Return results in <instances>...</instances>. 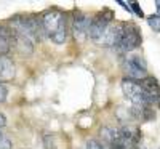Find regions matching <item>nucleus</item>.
<instances>
[{
	"mask_svg": "<svg viewBox=\"0 0 160 149\" xmlns=\"http://www.w3.org/2000/svg\"><path fill=\"white\" fill-rule=\"evenodd\" d=\"M141 44V32L135 24H122V37H120V47L125 51H131L138 48Z\"/></svg>",
	"mask_w": 160,
	"mask_h": 149,
	"instance_id": "7ed1b4c3",
	"label": "nucleus"
},
{
	"mask_svg": "<svg viewBox=\"0 0 160 149\" xmlns=\"http://www.w3.org/2000/svg\"><path fill=\"white\" fill-rule=\"evenodd\" d=\"M120 37H122V24L111 26V28L106 29L104 35L99 39V42L104 47H114V45H120Z\"/></svg>",
	"mask_w": 160,
	"mask_h": 149,
	"instance_id": "39448f33",
	"label": "nucleus"
},
{
	"mask_svg": "<svg viewBox=\"0 0 160 149\" xmlns=\"http://www.w3.org/2000/svg\"><path fill=\"white\" fill-rule=\"evenodd\" d=\"M15 42H16V47L21 53H26V55H29V53H32V42L29 37H26L22 34H16L15 32Z\"/></svg>",
	"mask_w": 160,
	"mask_h": 149,
	"instance_id": "0eeeda50",
	"label": "nucleus"
},
{
	"mask_svg": "<svg viewBox=\"0 0 160 149\" xmlns=\"http://www.w3.org/2000/svg\"><path fill=\"white\" fill-rule=\"evenodd\" d=\"M90 18H87L82 13H77L74 18V35L78 40H83L88 35V29H90Z\"/></svg>",
	"mask_w": 160,
	"mask_h": 149,
	"instance_id": "423d86ee",
	"label": "nucleus"
},
{
	"mask_svg": "<svg viewBox=\"0 0 160 149\" xmlns=\"http://www.w3.org/2000/svg\"><path fill=\"white\" fill-rule=\"evenodd\" d=\"M148 24L151 26V29L154 32H160V16L158 15H151L148 18Z\"/></svg>",
	"mask_w": 160,
	"mask_h": 149,
	"instance_id": "1a4fd4ad",
	"label": "nucleus"
},
{
	"mask_svg": "<svg viewBox=\"0 0 160 149\" xmlns=\"http://www.w3.org/2000/svg\"><path fill=\"white\" fill-rule=\"evenodd\" d=\"M130 7L133 8V11H135L139 18H142V16H144V13H142V10H141V7H139V3H138V2H131V3H130Z\"/></svg>",
	"mask_w": 160,
	"mask_h": 149,
	"instance_id": "4468645a",
	"label": "nucleus"
},
{
	"mask_svg": "<svg viewBox=\"0 0 160 149\" xmlns=\"http://www.w3.org/2000/svg\"><path fill=\"white\" fill-rule=\"evenodd\" d=\"M85 149H104V146L99 141H96V140H90V141H87V147Z\"/></svg>",
	"mask_w": 160,
	"mask_h": 149,
	"instance_id": "ddd939ff",
	"label": "nucleus"
},
{
	"mask_svg": "<svg viewBox=\"0 0 160 149\" xmlns=\"http://www.w3.org/2000/svg\"><path fill=\"white\" fill-rule=\"evenodd\" d=\"M0 149H11V141L3 133H0Z\"/></svg>",
	"mask_w": 160,
	"mask_h": 149,
	"instance_id": "9b49d317",
	"label": "nucleus"
},
{
	"mask_svg": "<svg viewBox=\"0 0 160 149\" xmlns=\"http://www.w3.org/2000/svg\"><path fill=\"white\" fill-rule=\"evenodd\" d=\"M122 90H123V95L128 100H131L135 106H149L148 100H146V93H144L141 84L135 82L133 79H123Z\"/></svg>",
	"mask_w": 160,
	"mask_h": 149,
	"instance_id": "f03ea898",
	"label": "nucleus"
},
{
	"mask_svg": "<svg viewBox=\"0 0 160 149\" xmlns=\"http://www.w3.org/2000/svg\"><path fill=\"white\" fill-rule=\"evenodd\" d=\"M157 11H158V16H160V0L157 2Z\"/></svg>",
	"mask_w": 160,
	"mask_h": 149,
	"instance_id": "f3484780",
	"label": "nucleus"
},
{
	"mask_svg": "<svg viewBox=\"0 0 160 149\" xmlns=\"http://www.w3.org/2000/svg\"><path fill=\"white\" fill-rule=\"evenodd\" d=\"M111 147H112V149H128L127 144H125L122 140H120V136H117V138L111 143Z\"/></svg>",
	"mask_w": 160,
	"mask_h": 149,
	"instance_id": "f8f14e48",
	"label": "nucleus"
},
{
	"mask_svg": "<svg viewBox=\"0 0 160 149\" xmlns=\"http://www.w3.org/2000/svg\"><path fill=\"white\" fill-rule=\"evenodd\" d=\"M5 100H7V87L0 84V103H3Z\"/></svg>",
	"mask_w": 160,
	"mask_h": 149,
	"instance_id": "2eb2a0df",
	"label": "nucleus"
},
{
	"mask_svg": "<svg viewBox=\"0 0 160 149\" xmlns=\"http://www.w3.org/2000/svg\"><path fill=\"white\" fill-rule=\"evenodd\" d=\"M10 51V39L0 37V55H7Z\"/></svg>",
	"mask_w": 160,
	"mask_h": 149,
	"instance_id": "9d476101",
	"label": "nucleus"
},
{
	"mask_svg": "<svg viewBox=\"0 0 160 149\" xmlns=\"http://www.w3.org/2000/svg\"><path fill=\"white\" fill-rule=\"evenodd\" d=\"M123 69L125 72L131 77V79H139V77H144L146 75V64L144 61L136 56V55H133V56H128L123 63Z\"/></svg>",
	"mask_w": 160,
	"mask_h": 149,
	"instance_id": "20e7f679",
	"label": "nucleus"
},
{
	"mask_svg": "<svg viewBox=\"0 0 160 149\" xmlns=\"http://www.w3.org/2000/svg\"><path fill=\"white\" fill-rule=\"evenodd\" d=\"M42 26L55 44H64L68 31H66V18L61 11L50 10L42 16Z\"/></svg>",
	"mask_w": 160,
	"mask_h": 149,
	"instance_id": "f257e3e1",
	"label": "nucleus"
},
{
	"mask_svg": "<svg viewBox=\"0 0 160 149\" xmlns=\"http://www.w3.org/2000/svg\"><path fill=\"white\" fill-rule=\"evenodd\" d=\"M5 124H7L5 116H3V114H0V128H3V127H5Z\"/></svg>",
	"mask_w": 160,
	"mask_h": 149,
	"instance_id": "dca6fc26",
	"label": "nucleus"
},
{
	"mask_svg": "<svg viewBox=\"0 0 160 149\" xmlns=\"http://www.w3.org/2000/svg\"><path fill=\"white\" fill-rule=\"evenodd\" d=\"M13 74H15V67H13V64L8 61V59H3L2 61V69H0V79H11Z\"/></svg>",
	"mask_w": 160,
	"mask_h": 149,
	"instance_id": "6e6552de",
	"label": "nucleus"
}]
</instances>
